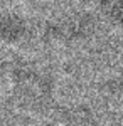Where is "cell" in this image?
I'll use <instances>...</instances> for the list:
<instances>
[{"label":"cell","instance_id":"cell-1","mask_svg":"<svg viewBox=\"0 0 123 126\" xmlns=\"http://www.w3.org/2000/svg\"><path fill=\"white\" fill-rule=\"evenodd\" d=\"M27 34L25 20L15 14L0 12V40L3 42H19Z\"/></svg>","mask_w":123,"mask_h":126}]
</instances>
